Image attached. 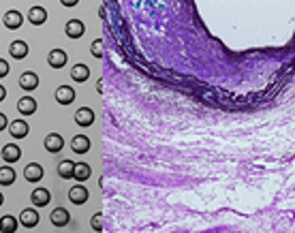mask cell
I'll list each match as a JSON object with an SVG mask.
<instances>
[{"instance_id":"cell-1","label":"cell","mask_w":295,"mask_h":233,"mask_svg":"<svg viewBox=\"0 0 295 233\" xmlns=\"http://www.w3.org/2000/svg\"><path fill=\"white\" fill-rule=\"evenodd\" d=\"M64 32H67V37H71V39H79L83 32H86V26H83L81 19H69L67 26H64Z\"/></svg>"},{"instance_id":"cell-2","label":"cell","mask_w":295,"mask_h":233,"mask_svg":"<svg viewBox=\"0 0 295 233\" xmlns=\"http://www.w3.org/2000/svg\"><path fill=\"white\" fill-rule=\"evenodd\" d=\"M43 146H45V150H47V152L54 154V152H60L62 148H64V139H62L58 133H49L47 137H45Z\"/></svg>"},{"instance_id":"cell-3","label":"cell","mask_w":295,"mask_h":233,"mask_svg":"<svg viewBox=\"0 0 295 233\" xmlns=\"http://www.w3.org/2000/svg\"><path fill=\"white\" fill-rule=\"evenodd\" d=\"M19 223H22L24 227H28V229L37 227V225H38V212H37L35 208L22 210V214H19Z\"/></svg>"},{"instance_id":"cell-4","label":"cell","mask_w":295,"mask_h":233,"mask_svg":"<svg viewBox=\"0 0 295 233\" xmlns=\"http://www.w3.org/2000/svg\"><path fill=\"white\" fill-rule=\"evenodd\" d=\"M69 60V56H67V51H62V49H54V51H49V56H47V64L51 69H62L64 64H67Z\"/></svg>"},{"instance_id":"cell-5","label":"cell","mask_w":295,"mask_h":233,"mask_svg":"<svg viewBox=\"0 0 295 233\" xmlns=\"http://www.w3.org/2000/svg\"><path fill=\"white\" fill-rule=\"evenodd\" d=\"M51 199V193L47 189H35L30 195V201L32 205H37V208H43V205H47Z\"/></svg>"},{"instance_id":"cell-6","label":"cell","mask_w":295,"mask_h":233,"mask_svg":"<svg viewBox=\"0 0 295 233\" xmlns=\"http://www.w3.org/2000/svg\"><path fill=\"white\" fill-rule=\"evenodd\" d=\"M19 88L24 90H37L38 88V75L32 73V71H26V73H22V77H19Z\"/></svg>"},{"instance_id":"cell-7","label":"cell","mask_w":295,"mask_h":233,"mask_svg":"<svg viewBox=\"0 0 295 233\" xmlns=\"http://www.w3.org/2000/svg\"><path fill=\"white\" fill-rule=\"evenodd\" d=\"M22 22H24V17H22V13L19 11H6L4 17H2V24L9 30H17L19 26H22Z\"/></svg>"},{"instance_id":"cell-8","label":"cell","mask_w":295,"mask_h":233,"mask_svg":"<svg viewBox=\"0 0 295 233\" xmlns=\"http://www.w3.org/2000/svg\"><path fill=\"white\" fill-rule=\"evenodd\" d=\"M56 101L60 103V105H71V103L75 101V90L71 86H60L56 90Z\"/></svg>"},{"instance_id":"cell-9","label":"cell","mask_w":295,"mask_h":233,"mask_svg":"<svg viewBox=\"0 0 295 233\" xmlns=\"http://www.w3.org/2000/svg\"><path fill=\"white\" fill-rule=\"evenodd\" d=\"M75 122L79 126H90L94 122V112L90 107H81L75 112Z\"/></svg>"},{"instance_id":"cell-10","label":"cell","mask_w":295,"mask_h":233,"mask_svg":"<svg viewBox=\"0 0 295 233\" xmlns=\"http://www.w3.org/2000/svg\"><path fill=\"white\" fill-rule=\"evenodd\" d=\"M71 150L77 154H86L90 150V139L86 135H75V137L71 139Z\"/></svg>"},{"instance_id":"cell-11","label":"cell","mask_w":295,"mask_h":233,"mask_svg":"<svg viewBox=\"0 0 295 233\" xmlns=\"http://www.w3.org/2000/svg\"><path fill=\"white\" fill-rule=\"evenodd\" d=\"M49 221L54 223L56 227H64V225H69V223H71L69 210H64V208H56V210L49 214Z\"/></svg>"},{"instance_id":"cell-12","label":"cell","mask_w":295,"mask_h":233,"mask_svg":"<svg viewBox=\"0 0 295 233\" xmlns=\"http://www.w3.org/2000/svg\"><path fill=\"white\" fill-rule=\"evenodd\" d=\"M9 133H11V137L24 139L26 135H28V124H26V120H13L9 124Z\"/></svg>"},{"instance_id":"cell-13","label":"cell","mask_w":295,"mask_h":233,"mask_svg":"<svg viewBox=\"0 0 295 233\" xmlns=\"http://www.w3.org/2000/svg\"><path fill=\"white\" fill-rule=\"evenodd\" d=\"M24 178L28 180V182H38V180L43 178V167L38 165V163H30V165H26V169H24Z\"/></svg>"},{"instance_id":"cell-14","label":"cell","mask_w":295,"mask_h":233,"mask_svg":"<svg viewBox=\"0 0 295 233\" xmlns=\"http://www.w3.org/2000/svg\"><path fill=\"white\" fill-rule=\"evenodd\" d=\"M86 199H88V189H83L81 184L69 189V201H73V203L79 205V203H86Z\"/></svg>"},{"instance_id":"cell-15","label":"cell","mask_w":295,"mask_h":233,"mask_svg":"<svg viewBox=\"0 0 295 233\" xmlns=\"http://www.w3.org/2000/svg\"><path fill=\"white\" fill-rule=\"evenodd\" d=\"M2 158L6 160V163H17V160L22 158V150H19L15 144H6L2 148Z\"/></svg>"},{"instance_id":"cell-16","label":"cell","mask_w":295,"mask_h":233,"mask_svg":"<svg viewBox=\"0 0 295 233\" xmlns=\"http://www.w3.org/2000/svg\"><path fill=\"white\" fill-rule=\"evenodd\" d=\"M28 19H30V24L41 26V24H45V19H47V11H45L43 6H32L28 11Z\"/></svg>"},{"instance_id":"cell-17","label":"cell","mask_w":295,"mask_h":233,"mask_svg":"<svg viewBox=\"0 0 295 233\" xmlns=\"http://www.w3.org/2000/svg\"><path fill=\"white\" fill-rule=\"evenodd\" d=\"M9 54L15 58V60H22V58L28 56V45H26L24 41H13L11 47H9Z\"/></svg>"},{"instance_id":"cell-18","label":"cell","mask_w":295,"mask_h":233,"mask_svg":"<svg viewBox=\"0 0 295 233\" xmlns=\"http://www.w3.org/2000/svg\"><path fill=\"white\" fill-rule=\"evenodd\" d=\"M17 109H19V114L30 116L37 112V103H35V99H30V96H24V99L17 101Z\"/></svg>"},{"instance_id":"cell-19","label":"cell","mask_w":295,"mask_h":233,"mask_svg":"<svg viewBox=\"0 0 295 233\" xmlns=\"http://www.w3.org/2000/svg\"><path fill=\"white\" fill-rule=\"evenodd\" d=\"M71 77H73V81H86L90 77V69L86 64H75V67L71 69Z\"/></svg>"},{"instance_id":"cell-20","label":"cell","mask_w":295,"mask_h":233,"mask_svg":"<svg viewBox=\"0 0 295 233\" xmlns=\"http://www.w3.org/2000/svg\"><path fill=\"white\" fill-rule=\"evenodd\" d=\"M90 173H92V169H90V165H86V163H75V167H73V178L75 180H88L90 178Z\"/></svg>"},{"instance_id":"cell-21","label":"cell","mask_w":295,"mask_h":233,"mask_svg":"<svg viewBox=\"0 0 295 233\" xmlns=\"http://www.w3.org/2000/svg\"><path fill=\"white\" fill-rule=\"evenodd\" d=\"M0 231L2 233H13V231H17V218H13V216H2L0 218Z\"/></svg>"},{"instance_id":"cell-22","label":"cell","mask_w":295,"mask_h":233,"mask_svg":"<svg viewBox=\"0 0 295 233\" xmlns=\"http://www.w3.org/2000/svg\"><path fill=\"white\" fill-rule=\"evenodd\" d=\"M15 182V171L11 167H0V184L2 186H11Z\"/></svg>"},{"instance_id":"cell-23","label":"cell","mask_w":295,"mask_h":233,"mask_svg":"<svg viewBox=\"0 0 295 233\" xmlns=\"http://www.w3.org/2000/svg\"><path fill=\"white\" fill-rule=\"evenodd\" d=\"M73 167H75V163H71V160H62V163L58 165V173H60V178H64V180L73 178Z\"/></svg>"},{"instance_id":"cell-24","label":"cell","mask_w":295,"mask_h":233,"mask_svg":"<svg viewBox=\"0 0 295 233\" xmlns=\"http://www.w3.org/2000/svg\"><path fill=\"white\" fill-rule=\"evenodd\" d=\"M90 51H92L94 58H103V39H96L92 43V47H90Z\"/></svg>"},{"instance_id":"cell-25","label":"cell","mask_w":295,"mask_h":233,"mask_svg":"<svg viewBox=\"0 0 295 233\" xmlns=\"http://www.w3.org/2000/svg\"><path fill=\"white\" fill-rule=\"evenodd\" d=\"M90 223H92V229L94 231H103V214H101V212H99V214H94Z\"/></svg>"},{"instance_id":"cell-26","label":"cell","mask_w":295,"mask_h":233,"mask_svg":"<svg viewBox=\"0 0 295 233\" xmlns=\"http://www.w3.org/2000/svg\"><path fill=\"white\" fill-rule=\"evenodd\" d=\"M6 73H9V64H6V60L0 58V77H4Z\"/></svg>"},{"instance_id":"cell-27","label":"cell","mask_w":295,"mask_h":233,"mask_svg":"<svg viewBox=\"0 0 295 233\" xmlns=\"http://www.w3.org/2000/svg\"><path fill=\"white\" fill-rule=\"evenodd\" d=\"M4 128H6V116L0 114V131H4Z\"/></svg>"},{"instance_id":"cell-28","label":"cell","mask_w":295,"mask_h":233,"mask_svg":"<svg viewBox=\"0 0 295 233\" xmlns=\"http://www.w3.org/2000/svg\"><path fill=\"white\" fill-rule=\"evenodd\" d=\"M60 2H62L64 6H75L77 2H79V0H60Z\"/></svg>"},{"instance_id":"cell-29","label":"cell","mask_w":295,"mask_h":233,"mask_svg":"<svg viewBox=\"0 0 295 233\" xmlns=\"http://www.w3.org/2000/svg\"><path fill=\"white\" fill-rule=\"evenodd\" d=\"M4 96H6V90L4 86H0V101H4Z\"/></svg>"},{"instance_id":"cell-30","label":"cell","mask_w":295,"mask_h":233,"mask_svg":"<svg viewBox=\"0 0 295 233\" xmlns=\"http://www.w3.org/2000/svg\"><path fill=\"white\" fill-rule=\"evenodd\" d=\"M2 201H4V197H2V193H0V205H2Z\"/></svg>"}]
</instances>
